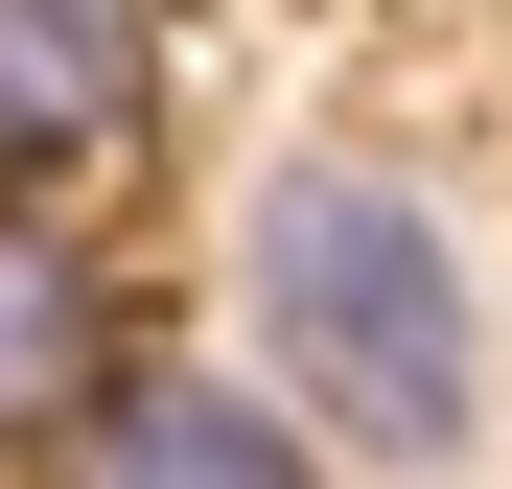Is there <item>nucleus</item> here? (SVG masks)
Masks as SVG:
<instances>
[{"mask_svg": "<svg viewBox=\"0 0 512 489\" xmlns=\"http://www.w3.org/2000/svg\"><path fill=\"white\" fill-rule=\"evenodd\" d=\"M70 489H326L280 396H233V373H117L94 420H70Z\"/></svg>", "mask_w": 512, "mask_h": 489, "instance_id": "4", "label": "nucleus"}, {"mask_svg": "<svg viewBox=\"0 0 512 489\" xmlns=\"http://www.w3.org/2000/svg\"><path fill=\"white\" fill-rule=\"evenodd\" d=\"M163 140V0H0V187H117Z\"/></svg>", "mask_w": 512, "mask_h": 489, "instance_id": "2", "label": "nucleus"}, {"mask_svg": "<svg viewBox=\"0 0 512 489\" xmlns=\"http://www.w3.org/2000/svg\"><path fill=\"white\" fill-rule=\"evenodd\" d=\"M256 350L350 466H466L489 420V303H466V233L396 187V163H280L256 187Z\"/></svg>", "mask_w": 512, "mask_h": 489, "instance_id": "1", "label": "nucleus"}, {"mask_svg": "<svg viewBox=\"0 0 512 489\" xmlns=\"http://www.w3.org/2000/svg\"><path fill=\"white\" fill-rule=\"evenodd\" d=\"M140 373V280L70 233V187H0V443H70Z\"/></svg>", "mask_w": 512, "mask_h": 489, "instance_id": "3", "label": "nucleus"}]
</instances>
